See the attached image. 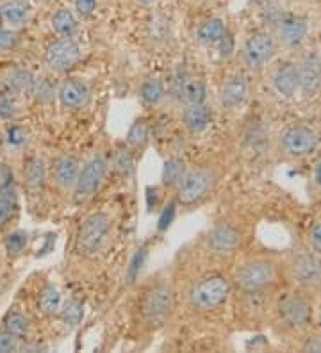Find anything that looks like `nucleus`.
Returning a JSON list of instances; mask_svg holds the SVG:
<instances>
[{"label":"nucleus","instance_id":"obj_18","mask_svg":"<svg viewBox=\"0 0 321 353\" xmlns=\"http://www.w3.org/2000/svg\"><path fill=\"white\" fill-rule=\"evenodd\" d=\"M211 109L206 103H186L182 111V123L186 130L191 134H200L209 127L211 123Z\"/></svg>","mask_w":321,"mask_h":353},{"label":"nucleus","instance_id":"obj_38","mask_svg":"<svg viewBox=\"0 0 321 353\" xmlns=\"http://www.w3.org/2000/svg\"><path fill=\"white\" fill-rule=\"evenodd\" d=\"M143 263H145V250H139L136 255H134L133 264H130V268H128V272H127L128 284H133L134 280H136V276L139 275V272H142V268H143Z\"/></svg>","mask_w":321,"mask_h":353},{"label":"nucleus","instance_id":"obj_49","mask_svg":"<svg viewBox=\"0 0 321 353\" xmlns=\"http://www.w3.org/2000/svg\"><path fill=\"white\" fill-rule=\"evenodd\" d=\"M0 2H8V0H0Z\"/></svg>","mask_w":321,"mask_h":353},{"label":"nucleus","instance_id":"obj_3","mask_svg":"<svg viewBox=\"0 0 321 353\" xmlns=\"http://www.w3.org/2000/svg\"><path fill=\"white\" fill-rule=\"evenodd\" d=\"M175 309V294L168 282L152 284L139 300V314L150 327H161L171 318Z\"/></svg>","mask_w":321,"mask_h":353},{"label":"nucleus","instance_id":"obj_30","mask_svg":"<svg viewBox=\"0 0 321 353\" xmlns=\"http://www.w3.org/2000/svg\"><path fill=\"white\" fill-rule=\"evenodd\" d=\"M20 112V105H18V97L13 93H2L0 95V120L4 121H14Z\"/></svg>","mask_w":321,"mask_h":353},{"label":"nucleus","instance_id":"obj_8","mask_svg":"<svg viewBox=\"0 0 321 353\" xmlns=\"http://www.w3.org/2000/svg\"><path fill=\"white\" fill-rule=\"evenodd\" d=\"M278 318L291 328H304L313 319V303L304 294H289L277 307Z\"/></svg>","mask_w":321,"mask_h":353},{"label":"nucleus","instance_id":"obj_16","mask_svg":"<svg viewBox=\"0 0 321 353\" xmlns=\"http://www.w3.org/2000/svg\"><path fill=\"white\" fill-rule=\"evenodd\" d=\"M309 34V23L304 17L298 14H286L278 22V39L287 48H296L304 43Z\"/></svg>","mask_w":321,"mask_h":353},{"label":"nucleus","instance_id":"obj_11","mask_svg":"<svg viewBox=\"0 0 321 353\" xmlns=\"http://www.w3.org/2000/svg\"><path fill=\"white\" fill-rule=\"evenodd\" d=\"M277 54L275 38L268 32H255L249 36L243 45V59L250 68H262Z\"/></svg>","mask_w":321,"mask_h":353},{"label":"nucleus","instance_id":"obj_40","mask_svg":"<svg viewBox=\"0 0 321 353\" xmlns=\"http://www.w3.org/2000/svg\"><path fill=\"white\" fill-rule=\"evenodd\" d=\"M309 245L314 250V254L321 255V221L309 228Z\"/></svg>","mask_w":321,"mask_h":353},{"label":"nucleus","instance_id":"obj_47","mask_svg":"<svg viewBox=\"0 0 321 353\" xmlns=\"http://www.w3.org/2000/svg\"><path fill=\"white\" fill-rule=\"evenodd\" d=\"M4 152V138H0V155Z\"/></svg>","mask_w":321,"mask_h":353},{"label":"nucleus","instance_id":"obj_34","mask_svg":"<svg viewBox=\"0 0 321 353\" xmlns=\"http://www.w3.org/2000/svg\"><path fill=\"white\" fill-rule=\"evenodd\" d=\"M4 143H8L11 148H21L26 147L27 143V132L21 129L20 125H14L9 121V125L4 130Z\"/></svg>","mask_w":321,"mask_h":353},{"label":"nucleus","instance_id":"obj_25","mask_svg":"<svg viewBox=\"0 0 321 353\" xmlns=\"http://www.w3.org/2000/svg\"><path fill=\"white\" fill-rule=\"evenodd\" d=\"M179 93L184 103H206L207 86L202 79H186L180 84Z\"/></svg>","mask_w":321,"mask_h":353},{"label":"nucleus","instance_id":"obj_33","mask_svg":"<svg viewBox=\"0 0 321 353\" xmlns=\"http://www.w3.org/2000/svg\"><path fill=\"white\" fill-rule=\"evenodd\" d=\"M32 95L36 97V100H38V102L47 103L57 95V91H56V88L52 86V82L48 81L47 77H41V79H36L35 81Z\"/></svg>","mask_w":321,"mask_h":353},{"label":"nucleus","instance_id":"obj_27","mask_svg":"<svg viewBox=\"0 0 321 353\" xmlns=\"http://www.w3.org/2000/svg\"><path fill=\"white\" fill-rule=\"evenodd\" d=\"M166 97L164 84L159 79H145L139 86V99L148 105H157Z\"/></svg>","mask_w":321,"mask_h":353},{"label":"nucleus","instance_id":"obj_29","mask_svg":"<svg viewBox=\"0 0 321 353\" xmlns=\"http://www.w3.org/2000/svg\"><path fill=\"white\" fill-rule=\"evenodd\" d=\"M4 328L8 332H11V334H14L17 337H23L29 334L30 323L26 314H21L18 310H13V312H9V314L6 316Z\"/></svg>","mask_w":321,"mask_h":353},{"label":"nucleus","instance_id":"obj_48","mask_svg":"<svg viewBox=\"0 0 321 353\" xmlns=\"http://www.w3.org/2000/svg\"><path fill=\"white\" fill-rule=\"evenodd\" d=\"M320 328H321V316H320Z\"/></svg>","mask_w":321,"mask_h":353},{"label":"nucleus","instance_id":"obj_7","mask_svg":"<svg viewBox=\"0 0 321 353\" xmlns=\"http://www.w3.org/2000/svg\"><path fill=\"white\" fill-rule=\"evenodd\" d=\"M207 248L214 255H232L240 250L243 245V234L237 227H234L228 221H218L209 228L206 237Z\"/></svg>","mask_w":321,"mask_h":353},{"label":"nucleus","instance_id":"obj_14","mask_svg":"<svg viewBox=\"0 0 321 353\" xmlns=\"http://www.w3.org/2000/svg\"><path fill=\"white\" fill-rule=\"evenodd\" d=\"M90 88L82 79H66L57 90V100L64 109H82L90 102Z\"/></svg>","mask_w":321,"mask_h":353},{"label":"nucleus","instance_id":"obj_39","mask_svg":"<svg viewBox=\"0 0 321 353\" xmlns=\"http://www.w3.org/2000/svg\"><path fill=\"white\" fill-rule=\"evenodd\" d=\"M218 50H220V57H231L232 54H234V47H235V41H234V36L231 34V32H225V36H223L222 39H220L218 43Z\"/></svg>","mask_w":321,"mask_h":353},{"label":"nucleus","instance_id":"obj_10","mask_svg":"<svg viewBox=\"0 0 321 353\" xmlns=\"http://www.w3.org/2000/svg\"><path fill=\"white\" fill-rule=\"evenodd\" d=\"M280 147L287 155L305 157L318 148V134L305 125L287 127L280 136Z\"/></svg>","mask_w":321,"mask_h":353},{"label":"nucleus","instance_id":"obj_12","mask_svg":"<svg viewBox=\"0 0 321 353\" xmlns=\"http://www.w3.org/2000/svg\"><path fill=\"white\" fill-rule=\"evenodd\" d=\"M289 276L300 288H318L321 284V259L318 254H298L289 263Z\"/></svg>","mask_w":321,"mask_h":353},{"label":"nucleus","instance_id":"obj_35","mask_svg":"<svg viewBox=\"0 0 321 353\" xmlns=\"http://www.w3.org/2000/svg\"><path fill=\"white\" fill-rule=\"evenodd\" d=\"M59 314H63V319L66 323L77 325L84 316V309H82V303L79 300H68L66 303H63Z\"/></svg>","mask_w":321,"mask_h":353},{"label":"nucleus","instance_id":"obj_23","mask_svg":"<svg viewBox=\"0 0 321 353\" xmlns=\"http://www.w3.org/2000/svg\"><path fill=\"white\" fill-rule=\"evenodd\" d=\"M227 27L220 18H209L202 22L197 29V39L204 45H216L225 36Z\"/></svg>","mask_w":321,"mask_h":353},{"label":"nucleus","instance_id":"obj_6","mask_svg":"<svg viewBox=\"0 0 321 353\" xmlns=\"http://www.w3.org/2000/svg\"><path fill=\"white\" fill-rule=\"evenodd\" d=\"M107 172V161L102 154L93 155L91 159L86 161L79 170L77 182L73 185V194L77 202H86L90 200L102 184L104 176Z\"/></svg>","mask_w":321,"mask_h":353},{"label":"nucleus","instance_id":"obj_32","mask_svg":"<svg viewBox=\"0 0 321 353\" xmlns=\"http://www.w3.org/2000/svg\"><path fill=\"white\" fill-rule=\"evenodd\" d=\"M17 207V191H0V227H4Z\"/></svg>","mask_w":321,"mask_h":353},{"label":"nucleus","instance_id":"obj_41","mask_svg":"<svg viewBox=\"0 0 321 353\" xmlns=\"http://www.w3.org/2000/svg\"><path fill=\"white\" fill-rule=\"evenodd\" d=\"M17 45V34L9 27H0V48L9 50Z\"/></svg>","mask_w":321,"mask_h":353},{"label":"nucleus","instance_id":"obj_24","mask_svg":"<svg viewBox=\"0 0 321 353\" xmlns=\"http://www.w3.org/2000/svg\"><path fill=\"white\" fill-rule=\"evenodd\" d=\"M38 307H39V312L43 316H56L59 314L61 307H63V296L61 293L57 291V288L54 285H45L43 291L39 293V300H38Z\"/></svg>","mask_w":321,"mask_h":353},{"label":"nucleus","instance_id":"obj_31","mask_svg":"<svg viewBox=\"0 0 321 353\" xmlns=\"http://www.w3.org/2000/svg\"><path fill=\"white\" fill-rule=\"evenodd\" d=\"M27 243H29V234L23 230H14L6 237V252L9 255H20L27 248Z\"/></svg>","mask_w":321,"mask_h":353},{"label":"nucleus","instance_id":"obj_44","mask_svg":"<svg viewBox=\"0 0 321 353\" xmlns=\"http://www.w3.org/2000/svg\"><path fill=\"white\" fill-rule=\"evenodd\" d=\"M305 352H321V337L314 336L304 345Z\"/></svg>","mask_w":321,"mask_h":353},{"label":"nucleus","instance_id":"obj_1","mask_svg":"<svg viewBox=\"0 0 321 353\" xmlns=\"http://www.w3.org/2000/svg\"><path fill=\"white\" fill-rule=\"evenodd\" d=\"M232 284L222 273H207L198 276L186 293V303L197 314H209L228 302Z\"/></svg>","mask_w":321,"mask_h":353},{"label":"nucleus","instance_id":"obj_21","mask_svg":"<svg viewBox=\"0 0 321 353\" xmlns=\"http://www.w3.org/2000/svg\"><path fill=\"white\" fill-rule=\"evenodd\" d=\"M36 77L32 72L27 68H13L6 75V88L9 93H13L17 97L30 95L32 88H35Z\"/></svg>","mask_w":321,"mask_h":353},{"label":"nucleus","instance_id":"obj_15","mask_svg":"<svg viewBox=\"0 0 321 353\" xmlns=\"http://www.w3.org/2000/svg\"><path fill=\"white\" fill-rule=\"evenodd\" d=\"M249 97V82L241 74L228 75L220 88V103L223 109L234 111L241 108Z\"/></svg>","mask_w":321,"mask_h":353},{"label":"nucleus","instance_id":"obj_37","mask_svg":"<svg viewBox=\"0 0 321 353\" xmlns=\"http://www.w3.org/2000/svg\"><path fill=\"white\" fill-rule=\"evenodd\" d=\"M20 348V337H17L14 334L4 330H0V353L8 352H17Z\"/></svg>","mask_w":321,"mask_h":353},{"label":"nucleus","instance_id":"obj_13","mask_svg":"<svg viewBox=\"0 0 321 353\" xmlns=\"http://www.w3.org/2000/svg\"><path fill=\"white\" fill-rule=\"evenodd\" d=\"M296 74H298V88L300 93L305 97H314L321 90V59L316 54L304 57L296 65Z\"/></svg>","mask_w":321,"mask_h":353},{"label":"nucleus","instance_id":"obj_2","mask_svg":"<svg viewBox=\"0 0 321 353\" xmlns=\"http://www.w3.org/2000/svg\"><path fill=\"white\" fill-rule=\"evenodd\" d=\"M280 280V266L275 259L255 255L241 261L234 272L232 282L241 293L271 291Z\"/></svg>","mask_w":321,"mask_h":353},{"label":"nucleus","instance_id":"obj_45","mask_svg":"<svg viewBox=\"0 0 321 353\" xmlns=\"http://www.w3.org/2000/svg\"><path fill=\"white\" fill-rule=\"evenodd\" d=\"M314 181L321 185V159L316 163V168H314Z\"/></svg>","mask_w":321,"mask_h":353},{"label":"nucleus","instance_id":"obj_43","mask_svg":"<svg viewBox=\"0 0 321 353\" xmlns=\"http://www.w3.org/2000/svg\"><path fill=\"white\" fill-rule=\"evenodd\" d=\"M116 168L118 170H130L133 168V159H130V155H128L127 150H120L118 155H116Z\"/></svg>","mask_w":321,"mask_h":353},{"label":"nucleus","instance_id":"obj_36","mask_svg":"<svg viewBox=\"0 0 321 353\" xmlns=\"http://www.w3.org/2000/svg\"><path fill=\"white\" fill-rule=\"evenodd\" d=\"M148 139V127L143 120H137L134 121V125L130 127L128 130V136H127V143L128 145H133V147H139L143 143Z\"/></svg>","mask_w":321,"mask_h":353},{"label":"nucleus","instance_id":"obj_28","mask_svg":"<svg viewBox=\"0 0 321 353\" xmlns=\"http://www.w3.org/2000/svg\"><path fill=\"white\" fill-rule=\"evenodd\" d=\"M186 173V163L180 157H171L166 161L163 170V184L164 185H177L180 179Z\"/></svg>","mask_w":321,"mask_h":353},{"label":"nucleus","instance_id":"obj_26","mask_svg":"<svg viewBox=\"0 0 321 353\" xmlns=\"http://www.w3.org/2000/svg\"><path fill=\"white\" fill-rule=\"evenodd\" d=\"M52 29L56 30L61 38H72L75 34V30H77V18L73 17L70 9H57L54 17H52Z\"/></svg>","mask_w":321,"mask_h":353},{"label":"nucleus","instance_id":"obj_4","mask_svg":"<svg viewBox=\"0 0 321 353\" xmlns=\"http://www.w3.org/2000/svg\"><path fill=\"white\" fill-rule=\"evenodd\" d=\"M216 182H218V173L211 166L189 170L177 184V202L184 207L197 205L213 193Z\"/></svg>","mask_w":321,"mask_h":353},{"label":"nucleus","instance_id":"obj_19","mask_svg":"<svg viewBox=\"0 0 321 353\" xmlns=\"http://www.w3.org/2000/svg\"><path fill=\"white\" fill-rule=\"evenodd\" d=\"M30 17V6L26 0H8L0 8V18L9 29H20Z\"/></svg>","mask_w":321,"mask_h":353},{"label":"nucleus","instance_id":"obj_17","mask_svg":"<svg viewBox=\"0 0 321 353\" xmlns=\"http://www.w3.org/2000/svg\"><path fill=\"white\" fill-rule=\"evenodd\" d=\"M79 170H81V164H79L77 157H73V155L68 154L59 155V157L54 161V168H52L54 182L64 191L73 190V185L77 182Z\"/></svg>","mask_w":321,"mask_h":353},{"label":"nucleus","instance_id":"obj_22","mask_svg":"<svg viewBox=\"0 0 321 353\" xmlns=\"http://www.w3.org/2000/svg\"><path fill=\"white\" fill-rule=\"evenodd\" d=\"M45 179H47V166H45V161L38 155H32L23 164V181L26 185L30 191L41 190L43 184H45Z\"/></svg>","mask_w":321,"mask_h":353},{"label":"nucleus","instance_id":"obj_5","mask_svg":"<svg viewBox=\"0 0 321 353\" xmlns=\"http://www.w3.org/2000/svg\"><path fill=\"white\" fill-rule=\"evenodd\" d=\"M111 216L107 212H93L82 221L77 236V250L81 254H95L100 250V246L107 239V234L111 230Z\"/></svg>","mask_w":321,"mask_h":353},{"label":"nucleus","instance_id":"obj_20","mask_svg":"<svg viewBox=\"0 0 321 353\" xmlns=\"http://www.w3.org/2000/svg\"><path fill=\"white\" fill-rule=\"evenodd\" d=\"M273 88L278 95L291 99L300 91L296 65H284L273 74Z\"/></svg>","mask_w":321,"mask_h":353},{"label":"nucleus","instance_id":"obj_9","mask_svg":"<svg viewBox=\"0 0 321 353\" xmlns=\"http://www.w3.org/2000/svg\"><path fill=\"white\" fill-rule=\"evenodd\" d=\"M81 57V47L73 38H59L52 41L45 50V65L52 72H66Z\"/></svg>","mask_w":321,"mask_h":353},{"label":"nucleus","instance_id":"obj_42","mask_svg":"<svg viewBox=\"0 0 321 353\" xmlns=\"http://www.w3.org/2000/svg\"><path fill=\"white\" fill-rule=\"evenodd\" d=\"M97 8V0H75V9L81 17H90Z\"/></svg>","mask_w":321,"mask_h":353},{"label":"nucleus","instance_id":"obj_46","mask_svg":"<svg viewBox=\"0 0 321 353\" xmlns=\"http://www.w3.org/2000/svg\"><path fill=\"white\" fill-rule=\"evenodd\" d=\"M139 2H142V4H145V6H150V4H154L155 0H139Z\"/></svg>","mask_w":321,"mask_h":353}]
</instances>
